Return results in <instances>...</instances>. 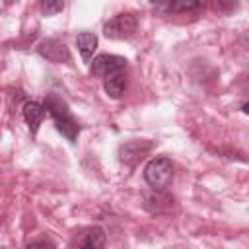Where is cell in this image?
Listing matches in <instances>:
<instances>
[{
	"instance_id": "8",
	"label": "cell",
	"mask_w": 249,
	"mask_h": 249,
	"mask_svg": "<svg viewBox=\"0 0 249 249\" xmlns=\"http://www.w3.org/2000/svg\"><path fill=\"white\" fill-rule=\"evenodd\" d=\"M171 206V198L163 193V191H150V193H144V208L154 212V214H163L167 212Z\"/></svg>"
},
{
	"instance_id": "5",
	"label": "cell",
	"mask_w": 249,
	"mask_h": 249,
	"mask_svg": "<svg viewBox=\"0 0 249 249\" xmlns=\"http://www.w3.org/2000/svg\"><path fill=\"white\" fill-rule=\"evenodd\" d=\"M152 142L148 140H130L126 144L121 146L119 150V160L126 165H134L138 160H142L150 150H152Z\"/></svg>"
},
{
	"instance_id": "7",
	"label": "cell",
	"mask_w": 249,
	"mask_h": 249,
	"mask_svg": "<svg viewBox=\"0 0 249 249\" xmlns=\"http://www.w3.org/2000/svg\"><path fill=\"white\" fill-rule=\"evenodd\" d=\"M76 249H105V231L99 226L84 230L76 239Z\"/></svg>"
},
{
	"instance_id": "2",
	"label": "cell",
	"mask_w": 249,
	"mask_h": 249,
	"mask_svg": "<svg viewBox=\"0 0 249 249\" xmlns=\"http://www.w3.org/2000/svg\"><path fill=\"white\" fill-rule=\"evenodd\" d=\"M144 179L152 189L165 191L173 179V163L167 158H154L144 167Z\"/></svg>"
},
{
	"instance_id": "13",
	"label": "cell",
	"mask_w": 249,
	"mask_h": 249,
	"mask_svg": "<svg viewBox=\"0 0 249 249\" xmlns=\"http://www.w3.org/2000/svg\"><path fill=\"white\" fill-rule=\"evenodd\" d=\"M41 10L47 16H54V14L64 10V2L62 0H43L41 2Z\"/></svg>"
},
{
	"instance_id": "9",
	"label": "cell",
	"mask_w": 249,
	"mask_h": 249,
	"mask_svg": "<svg viewBox=\"0 0 249 249\" xmlns=\"http://www.w3.org/2000/svg\"><path fill=\"white\" fill-rule=\"evenodd\" d=\"M103 88H105V91H107L109 97L119 99V97L124 93V89H126V76H124V70L113 72V74L105 76V78H103Z\"/></svg>"
},
{
	"instance_id": "3",
	"label": "cell",
	"mask_w": 249,
	"mask_h": 249,
	"mask_svg": "<svg viewBox=\"0 0 249 249\" xmlns=\"http://www.w3.org/2000/svg\"><path fill=\"white\" fill-rule=\"evenodd\" d=\"M138 29V21L132 14H119L115 18H111L105 25H103V35L107 39H128L136 33Z\"/></svg>"
},
{
	"instance_id": "1",
	"label": "cell",
	"mask_w": 249,
	"mask_h": 249,
	"mask_svg": "<svg viewBox=\"0 0 249 249\" xmlns=\"http://www.w3.org/2000/svg\"><path fill=\"white\" fill-rule=\"evenodd\" d=\"M45 109L53 117L58 132H62L70 142H74L78 138V134H80V124L74 119V115L70 113L66 101L62 97H58L56 93H49L45 97Z\"/></svg>"
},
{
	"instance_id": "6",
	"label": "cell",
	"mask_w": 249,
	"mask_h": 249,
	"mask_svg": "<svg viewBox=\"0 0 249 249\" xmlns=\"http://www.w3.org/2000/svg\"><path fill=\"white\" fill-rule=\"evenodd\" d=\"M39 53H41V56H45L47 60L56 62V64L70 60V51H68V47L60 39H47V41H43L41 47H39Z\"/></svg>"
},
{
	"instance_id": "4",
	"label": "cell",
	"mask_w": 249,
	"mask_h": 249,
	"mask_svg": "<svg viewBox=\"0 0 249 249\" xmlns=\"http://www.w3.org/2000/svg\"><path fill=\"white\" fill-rule=\"evenodd\" d=\"M126 68V60L123 56H117V54H99L93 58V64H91V74L97 76V78H105L113 72H121Z\"/></svg>"
},
{
	"instance_id": "15",
	"label": "cell",
	"mask_w": 249,
	"mask_h": 249,
	"mask_svg": "<svg viewBox=\"0 0 249 249\" xmlns=\"http://www.w3.org/2000/svg\"><path fill=\"white\" fill-rule=\"evenodd\" d=\"M243 113H245V115H249V103H245V105H243Z\"/></svg>"
},
{
	"instance_id": "14",
	"label": "cell",
	"mask_w": 249,
	"mask_h": 249,
	"mask_svg": "<svg viewBox=\"0 0 249 249\" xmlns=\"http://www.w3.org/2000/svg\"><path fill=\"white\" fill-rule=\"evenodd\" d=\"M25 249H56V247H54V243L49 241V239H37V241H31Z\"/></svg>"
},
{
	"instance_id": "11",
	"label": "cell",
	"mask_w": 249,
	"mask_h": 249,
	"mask_svg": "<svg viewBox=\"0 0 249 249\" xmlns=\"http://www.w3.org/2000/svg\"><path fill=\"white\" fill-rule=\"evenodd\" d=\"M76 45H78V51H80L82 58L88 62L93 56L95 49H97V35H93L89 31H84V33H80L76 37Z\"/></svg>"
},
{
	"instance_id": "10",
	"label": "cell",
	"mask_w": 249,
	"mask_h": 249,
	"mask_svg": "<svg viewBox=\"0 0 249 249\" xmlns=\"http://www.w3.org/2000/svg\"><path fill=\"white\" fill-rule=\"evenodd\" d=\"M45 111H47L45 105H41V103H37V101H27V103L23 105V119H25V123L29 124V130H31V132H37L39 124L43 123Z\"/></svg>"
},
{
	"instance_id": "12",
	"label": "cell",
	"mask_w": 249,
	"mask_h": 249,
	"mask_svg": "<svg viewBox=\"0 0 249 249\" xmlns=\"http://www.w3.org/2000/svg\"><path fill=\"white\" fill-rule=\"evenodd\" d=\"M202 4L200 2H195V0H175V2H165V4H154L156 10H161V12H171V14H179V12H191V10H196L200 8Z\"/></svg>"
}]
</instances>
